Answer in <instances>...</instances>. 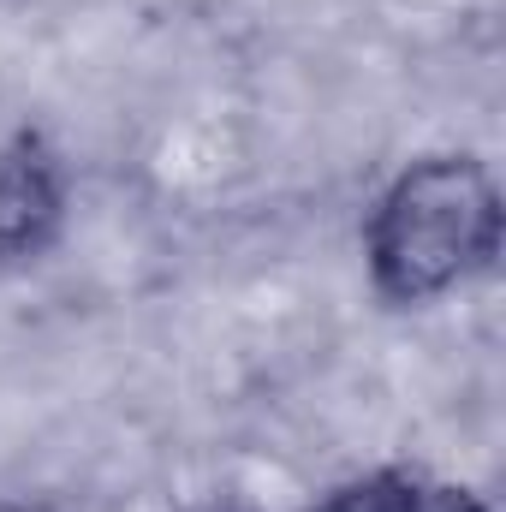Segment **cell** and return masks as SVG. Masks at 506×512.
Returning <instances> with one entry per match:
<instances>
[{
  "instance_id": "obj_5",
  "label": "cell",
  "mask_w": 506,
  "mask_h": 512,
  "mask_svg": "<svg viewBox=\"0 0 506 512\" xmlns=\"http://www.w3.org/2000/svg\"><path fill=\"white\" fill-rule=\"evenodd\" d=\"M0 512H54V507L36 501V495H0Z\"/></svg>"
},
{
  "instance_id": "obj_3",
  "label": "cell",
  "mask_w": 506,
  "mask_h": 512,
  "mask_svg": "<svg viewBox=\"0 0 506 512\" xmlns=\"http://www.w3.org/2000/svg\"><path fill=\"white\" fill-rule=\"evenodd\" d=\"M429 495H435V483L417 465H376V471L334 483L304 512H429Z\"/></svg>"
},
{
  "instance_id": "obj_2",
  "label": "cell",
  "mask_w": 506,
  "mask_h": 512,
  "mask_svg": "<svg viewBox=\"0 0 506 512\" xmlns=\"http://www.w3.org/2000/svg\"><path fill=\"white\" fill-rule=\"evenodd\" d=\"M72 221V173L66 155L42 131L0 137V268H24L60 245Z\"/></svg>"
},
{
  "instance_id": "obj_4",
  "label": "cell",
  "mask_w": 506,
  "mask_h": 512,
  "mask_svg": "<svg viewBox=\"0 0 506 512\" xmlns=\"http://www.w3.org/2000/svg\"><path fill=\"white\" fill-rule=\"evenodd\" d=\"M429 512H489V501H483L477 489H441V483H435Z\"/></svg>"
},
{
  "instance_id": "obj_1",
  "label": "cell",
  "mask_w": 506,
  "mask_h": 512,
  "mask_svg": "<svg viewBox=\"0 0 506 512\" xmlns=\"http://www.w3.org/2000/svg\"><path fill=\"white\" fill-rule=\"evenodd\" d=\"M501 179L471 149L411 155L364 209V274L387 310H423L501 262Z\"/></svg>"
},
{
  "instance_id": "obj_6",
  "label": "cell",
  "mask_w": 506,
  "mask_h": 512,
  "mask_svg": "<svg viewBox=\"0 0 506 512\" xmlns=\"http://www.w3.org/2000/svg\"><path fill=\"white\" fill-rule=\"evenodd\" d=\"M185 512H251L245 501H227V495H215V501H197V507H185Z\"/></svg>"
}]
</instances>
